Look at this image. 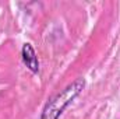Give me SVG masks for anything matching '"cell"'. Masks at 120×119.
<instances>
[{
    "mask_svg": "<svg viewBox=\"0 0 120 119\" xmlns=\"http://www.w3.org/2000/svg\"><path fill=\"white\" fill-rule=\"evenodd\" d=\"M85 87V80L84 79H77L74 80L70 86H67L63 91L56 94L45 107L41 119H59L60 115L64 112V109L81 94V91Z\"/></svg>",
    "mask_w": 120,
    "mask_h": 119,
    "instance_id": "1",
    "label": "cell"
},
{
    "mask_svg": "<svg viewBox=\"0 0 120 119\" xmlns=\"http://www.w3.org/2000/svg\"><path fill=\"white\" fill-rule=\"evenodd\" d=\"M22 62L32 73L39 71V62L36 58L35 49L32 48L31 44H24V46H22Z\"/></svg>",
    "mask_w": 120,
    "mask_h": 119,
    "instance_id": "2",
    "label": "cell"
}]
</instances>
